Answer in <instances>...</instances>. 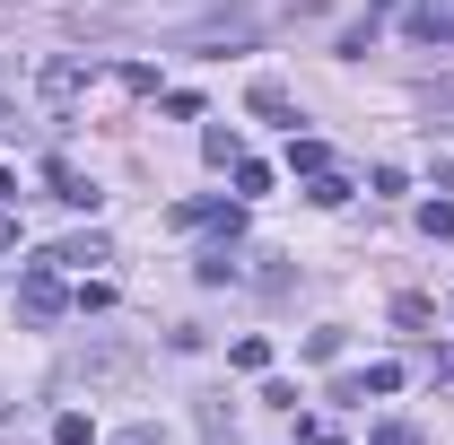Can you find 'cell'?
I'll use <instances>...</instances> for the list:
<instances>
[{
  "label": "cell",
  "instance_id": "obj_1",
  "mask_svg": "<svg viewBox=\"0 0 454 445\" xmlns=\"http://www.w3.org/2000/svg\"><path fill=\"white\" fill-rule=\"evenodd\" d=\"M18 306L35 315V324H61L70 315V297H61V279H53V262H35V271L18 279Z\"/></svg>",
  "mask_w": 454,
  "mask_h": 445
},
{
  "label": "cell",
  "instance_id": "obj_2",
  "mask_svg": "<svg viewBox=\"0 0 454 445\" xmlns=\"http://www.w3.org/2000/svg\"><path fill=\"white\" fill-rule=\"evenodd\" d=\"M79 88H88V61H70V53L35 70V97H44L53 113H61V105H79Z\"/></svg>",
  "mask_w": 454,
  "mask_h": 445
},
{
  "label": "cell",
  "instance_id": "obj_3",
  "mask_svg": "<svg viewBox=\"0 0 454 445\" xmlns=\"http://www.w3.org/2000/svg\"><path fill=\"white\" fill-rule=\"evenodd\" d=\"M44 183H53V201H70V210H97V201H106L88 175H79V167H61V158H44Z\"/></svg>",
  "mask_w": 454,
  "mask_h": 445
},
{
  "label": "cell",
  "instance_id": "obj_4",
  "mask_svg": "<svg viewBox=\"0 0 454 445\" xmlns=\"http://www.w3.org/2000/svg\"><path fill=\"white\" fill-rule=\"evenodd\" d=\"M236 219H245L236 201H184L175 210V227H227V236H236Z\"/></svg>",
  "mask_w": 454,
  "mask_h": 445
},
{
  "label": "cell",
  "instance_id": "obj_5",
  "mask_svg": "<svg viewBox=\"0 0 454 445\" xmlns=\"http://www.w3.org/2000/svg\"><path fill=\"white\" fill-rule=\"evenodd\" d=\"M245 105L262 113V122H288V113H297V105H288V88H280V79H254V97H245Z\"/></svg>",
  "mask_w": 454,
  "mask_h": 445
},
{
  "label": "cell",
  "instance_id": "obj_6",
  "mask_svg": "<svg viewBox=\"0 0 454 445\" xmlns=\"http://www.w3.org/2000/svg\"><path fill=\"white\" fill-rule=\"evenodd\" d=\"M44 262H114V245L106 236H70V245H53Z\"/></svg>",
  "mask_w": 454,
  "mask_h": 445
},
{
  "label": "cell",
  "instance_id": "obj_7",
  "mask_svg": "<svg viewBox=\"0 0 454 445\" xmlns=\"http://www.w3.org/2000/svg\"><path fill=\"white\" fill-rule=\"evenodd\" d=\"M306 201H315V210H340V201H349V175H306Z\"/></svg>",
  "mask_w": 454,
  "mask_h": 445
},
{
  "label": "cell",
  "instance_id": "obj_8",
  "mask_svg": "<svg viewBox=\"0 0 454 445\" xmlns=\"http://www.w3.org/2000/svg\"><path fill=\"white\" fill-rule=\"evenodd\" d=\"M288 167H297V175H324V167H333V149H324V140H288Z\"/></svg>",
  "mask_w": 454,
  "mask_h": 445
},
{
  "label": "cell",
  "instance_id": "obj_9",
  "mask_svg": "<svg viewBox=\"0 0 454 445\" xmlns=\"http://www.w3.org/2000/svg\"><path fill=\"white\" fill-rule=\"evenodd\" d=\"M201 158H210V167H236L245 149H236V131H201Z\"/></svg>",
  "mask_w": 454,
  "mask_h": 445
},
{
  "label": "cell",
  "instance_id": "obj_10",
  "mask_svg": "<svg viewBox=\"0 0 454 445\" xmlns=\"http://www.w3.org/2000/svg\"><path fill=\"white\" fill-rule=\"evenodd\" d=\"M53 445H97V428H88L79 410H61V419H53Z\"/></svg>",
  "mask_w": 454,
  "mask_h": 445
},
{
  "label": "cell",
  "instance_id": "obj_11",
  "mask_svg": "<svg viewBox=\"0 0 454 445\" xmlns=\"http://www.w3.org/2000/svg\"><path fill=\"white\" fill-rule=\"evenodd\" d=\"M236 192H271V167L262 158H236Z\"/></svg>",
  "mask_w": 454,
  "mask_h": 445
},
{
  "label": "cell",
  "instance_id": "obj_12",
  "mask_svg": "<svg viewBox=\"0 0 454 445\" xmlns=\"http://www.w3.org/2000/svg\"><path fill=\"white\" fill-rule=\"evenodd\" d=\"M419 227L428 236H454V201H419Z\"/></svg>",
  "mask_w": 454,
  "mask_h": 445
},
{
  "label": "cell",
  "instance_id": "obj_13",
  "mask_svg": "<svg viewBox=\"0 0 454 445\" xmlns=\"http://www.w3.org/2000/svg\"><path fill=\"white\" fill-rule=\"evenodd\" d=\"M419 105H428V122H454V79H437V88H428Z\"/></svg>",
  "mask_w": 454,
  "mask_h": 445
},
{
  "label": "cell",
  "instance_id": "obj_14",
  "mask_svg": "<svg viewBox=\"0 0 454 445\" xmlns=\"http://www.w3.org/2000/svg\"><path fill=\"white\" fill-rule=\"evenodd\" d=\"M367 445H419V428H411V419H385V428H376Z\"/></svg>",
  "mask_w": 454,
  "mask_h": 445
},
{
  "label": "cell",
  "instance_id": "obj_15",
  "mask_svg": "<svg viewBox=\"0 0 454 445\" xmlns=\"http://www.w3.org/2000/svg\"><path fill=\"white\" fill-rule=\"evenodd\" d=\"M114 445H167V428H149V419H131V428H122Z\"/></svg>",
  "mask_w": 454,
  "mask_h": 445
},
{
  "label": "cell",
  "instance_id": "obj_16",
  "mask_svg": "<svg viewBox=\"0 0 454 445\" xmlns=\"http://www.w3.org/2000/svg\"><path fill=\"white\" fill-rule=\"evenodd\" d=\"M9 201H18V175H9V167H0V210H9Z\"/></svg>",
  "mask_w": 454,
  "mask_h": 445
},
{
  "label": "cell",
  "instance_id": "obj_17",
  "mask_svg": "<svg viewBox=\"0 0 454 445\" xmlns=\"http://www.w3.org/2000/svg\"><path fill=\"white\" fill-rule=\"evenodd\" d=\"M9 245H18V219H9V210H0V254H9Z\"/></svg>",
  "mask_w": 454,
  "mask_h": 445
},
{
  "label": "cell",
  "instance_id": "obj_18",
  "mask_svg": "<svg viewBox=\"0 0 454 445\" xmlns=\"http://www.w3.org/2000/svg\"><path fill=\"white\" fill-rule=\"evenodd\" d=\"M0 419H9V410H0Z\"/></svg>",
  "mask_w": 454,
  "mask_h": 445
}]
</instances>
